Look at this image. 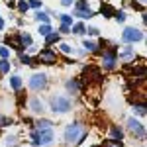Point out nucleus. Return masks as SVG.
<instances>
[{
  "instance_id": "1",
  "label": "nucleus",
  "mask_w": 147,
  "mask_h": 147,
  "mask_svg": "<svg viewBox=\"0 0 147 147\" xmlns=\"http://www.w3.org/2000/svg\"><path fill=\"white\" fill-rule=\"evenodd\" d=\"M84 136H86V129L80 124H71L67 127V131H65V139L69 143H80L84 139Z\"/></svg>"
},
{
  "instance_id": "2",
  "label": "nucleus",
  "mask_w": 147,
  "mask_h": 147,
  "mask_svg": "<svg viewBox=\"0 0 147 147\" xmlns=\"http://www.w3.org/2000/svg\"><path fill=\"white\" fill-rule=\"evenodd\" d=\"M51 108H53V112H69L71 110V100L67 96H53L51 98Z\"/></svg>"
},
{
  "instance_id": "3",
  "label": "nucleus",
  "mask_w": 147,
  "mask_h": 147,
  "mask_svg": "<svg viewBox=\"0 0 147 147\" xmlns=\"http://www.w3.org/2000/svg\"><path fill=\"white\" fill-rule=\"evenodd\" d=\"M53 141V131H51V127L49 129H39L37 131V141H35L34 145H49Z\"/></svg>"
},
{
  "instance_id": "4",
  "label": "nucleus",
  "mask_w": 147,
  "mask_h": 147,
  "mask_svg": "<svg viewBox=\"0 0 147 147\" xmlns=\"http://www.w3.org/2000/svg\"><path fill=\"white\" fill-rule=\"evenodd\" d=\"M143 37V34L139 32V30H136V28H127L124 32V35H122V39L124 41H127V43H136V41H139Z\"/></svg>"
},
{
  "instance_id": "5",
  "label": "nucleus",
  "mask_w": 147,
  "mask_h": 147,
  "mask_svg": "<svg viewBox=\"0 0 147 147\" xmlns=\"http://www.w3.org/2000/svg\"><path fill=\"white\" fill-rule=\"evenodd\" d=\"M47 80H45V75H34L32 79H30V86L34 88V90H41V88H45Z\"/></svg>"
},
{
  "instance_id": "6",
  "label": "nucleus",
  "mask_w": 147,
  "mask_h": 147,
  "mask_svg": "<svg viewBox=\"0 0 147 147\" xmlns=\"http://www.w3.org/2000/svg\"><path fill=\"white\" fill-rule=\"evenodd\" d=\"M39 61L45 63V65H53V63H57V55L51 49H43V51L39 53Z\"/></svg>"
},
{
  "instance_id": "7",
  "label": "nucleus",
  "mask_w": 147,
  "mask_h": 147,
  "mask_svg": "<svg viewBox=\"0 0 147 147\" xmlns=\"http://www.w3.org/2000/svg\"><path fill=\"white\" fill-rule=\"evenodd\" d=\"M127 125H129V131H131V134H136L137 137H143L145 129H143V125L139 124L137 120H129V122H127Z\"/></svg>"
},
{
  "instance_id": "8",
  "label": "nucleus",
  "mask_w": 147,
  "mask_h": 147,
  "mask_svg": "<svg viewBox=\"0 0 147 147\" xmlns=\"http://www.w3.org/2000/svg\"><path fill=\"white\" fill-rule=\"evenodd\" d=\"M102 63H104V67L106 69H112L114 63H116V51H110V53H106V55L102 57Z\"/></svg>"
},
{
  "instance_id": "9",
  "label": "nucleus",
  "mask_w": 147,
  "mask_h": 147,
  "mask_svg": "<svg viewBox=\"0 0 147 147\" xmlns=\"http://www.w3.org/2000/svg\"><path fill=\"white\" fill-rule=\"evenodd\" d=\"M30 108H32L34 112H43V102L34 98V100H30Z\"/></svg>"
},
{
  "instance_id": "10",
  "label": "nucleus",
  "mask_w": 147,
  "mask_h": 147,
  "mask_svg": "<svg viewBox=\"0 0 147 147\" xmlns=\"http://www.w3.org/2000/svg\"><path fill=\"white\" fill-rule=\"evenodd\" d=\"M75 16L88 20V18H92V10H75Z\"/></svg>"
},
{
  "instance_id": "11",
  "label": "nucleus",
  "mask_w": 147,
  "mask_h": 147,
  "mask_svg": "<svg viewBox=\"0 0 147 147\" xmlns=\"http://www.w3.org/2000/svg\"><path fill=\"white\" fill-rule=\"evenodd\" d=\"M110 136H112L114 139H122V136H124V131H122L120 127H116V125H114V127H110Z\"/></svg>"
},
{
  "instance_id": "12",
  "label": "nucleus",
  "mask_w": 147,
  "mask_h": 147,
  "mask_svg": "<svg viewBox=\"0 0 147 147\" xmlns=\"http://www.w3.org/2000/svg\"><path fill=\"white\" fill-rule=\"evenodd\" d=\"M100 12L104 14V16H106V18H110V16H114V8H112V6H108V4H104V6L100 8Z\"/></svg>"
},
{
  "instance_id": "13",
  "label": "nucleus",
  "mask_w": 147,
  "mask_h": 147,
  "mask_svg": "<svg viewBox=\"0 0 147 147\" xmlns=\"http://www.w3.org/2000/svg\"><path fill=\"white\" fill-rule=\"evenodd\" d=\"M134 112H136V114H139V116H145V112H147V106H145V104H136V106H134Z\"/></svg>"
},
{
  "instance_id": "14",
  "label": "nucleus",
  "mask_w": 147,
  "mask_h": 147,
  "mask_svg": "<svg viewBox=\"0 0 147 147\" xmlns=\"http://www.w3.org/2000/svg\"><path fill=\"white\" fill-rule=\"evenodd\" d=\"M104 147H124V143L120 139H110V141H104Z\"/></svg>"
},
{
  "instance_id": "15",
  "label": "nucleus",
  "mask_w": 147,
  "mask_h": 147,
  "mask_svg": "<svg viewBox=\"0 0 147 147\" xmlns=\"http://www.w3.org/2000/svg\"><path fill=\"white\" fill-rule=\"evenodd\" d=\"M10 84H12V88H14V90H20V86H22V79H20V77H12Z\"/></svg>"
},
{
  "instance_id": "16",
  "label": "nucleus",
  "mask_w": 147,
  "mask_h": 147,
  "mask_svg": "<svg viewBox=\"0 0 147 147\" xmlns=\"http://www.w3.org/2000/svg\"><path fill=\"white\" fill-rule=\"evenodd\" d=\"M67 88L71 92H79V88H80V86H79V80H69V82H67Z\"/></svg>"
},
{
  "instance_id": "17",
  "label": "nucleus",
  "mask_w": 147,
  "mask_h": 147,
  "mask_svg": "<svg viewBox=\"0 0 147 147\" xmlns=\"http://www.w3.org/2000/svg\"><path fill=\"white\" fill-rule=\"evenodd\" d=\"M6 41H8V43H12V45L16 47V49H22V41H20V39H18V37H6Z\"/></svg>"
},
{
  "instance_id": "18",
  "label": "nucleus",
  "mask_w": 147,
  "mask_h": 147,
  "mask_svg": "<svg viewBox=\"0 0 147 147\" xmlns=\"http://www.w3.org/2000/svg\"><path fill=\"white\" fill-rule=\"evenodd\" d=\"M57 39H59V34H47V35H45V43H47V45L55 43Z\"/></svg>"
},
{
  "instance_id": "19",
  "label": "nucleus",
  "mask_w": 147,
  "mask_h": 147,
  "mask_svg": "<svg viewBox=\"0 0 147 147\" xmlns=\"http://www.w3.org/2000/svg\"><path fill=\"white\" fill-rule=\"evenodd\" d=\"M20 41H22V45H32V37H30V34H20Z\"/></svg>"
},
{
  "instance_id": "20",
  "label": "nucleus",
  "mask_w": 147,
  "mask_h": 147,
  "mask_svg": "<svg viewBox=\"0 0 147 147\" xmlns=\"http://www.w3.org/2000/svg\"><path fill=\"white\" fill-rule=\"evenodd\" d=\"M10 71V63L6 59H0V73H8Z\"/></svg>"
},
{
  "instance_id": "21",
  "label": "nucleus",
  "mask_w": 147,
  "mask_h": 147,
  "mask_svg": "<svg viewBox=\"0 0 147 147\" xmlns=\"http://www.w3.org/2000/svg\"><path fill=\"white\" fill-rule=\"evenodd\" d=\"M35 20H39V22L47 24V22H49V16H47L45 12H37V14H35Z\"/></svg>"
},
{
  "instance_id": "22",
  "label": "nucleus",
  "mask_w": 147,
  "mask_h": 147,
  "mask_svg": "<svg viewBox=\"0 0 147 147\" xmlns=\"http://www.w3.org/2000/svg\"><path fill=\"white\" fill-rule=\"evenodd\" d=\"M75 10H90V8H88L86 0H79V2H77V8H75Z\"/></svg>"
},
{
  "instance_id": "23",
  "label": "nucleus",
  "mask_w": 147,
  "mask_h": 147,
  "mask_svg": "<svg viewBox=\"0 0 147 147\" xmlns=\"http://www.w3.org/2000/svg\"><path fill=\"white\" fill-rule=\"evenodd\" d=\"M37 125H39V129H49L53 124H51L49 120H41V122H37Z\"/></svg>"
},
{
  "instance_id": "24",
  "label": "nucleus",
  "mask_w": 147,
  "mask_h": 147,
  "mask_svg": "<svg viewBox=\"0 0 147 147\" xmlns=\"http://www.w3.org/2000/svg\"><path fill=\"white\" fill-rule=\"evenodd\" d=\"M39 34H41V35L51 34V28H49V24H43V26H39Z\"/></svg>"
},
{
  "instance_id": "25",
  "label": "nucleus",
  "mask_w": 147,
  "mask_h": 147,
  "mask_svg": "<svg viewBox=\"0 0 147 147\" xmlns=\"http://www.w3.org/2000/svg\"><path fill=\"white\" fill-rule=\"evenodd\" d=\"M61 22H63V26H69V24H73V18L69 14H61Z\"/></svg>"
},
{
  "instance_id": "26",
  "label": "nucleus",
  "mask_w": 147,
  "mask_h": 147,
  "mask_svg": "<svg viewBox=\"0 0 147 147\" xmlns=\"http://www.w3.org/2000/svg\"><path fill=\"white\" fill-rule=\"evenodd\" d=\"M73 32H75V34H84V26H82V24H75V26H73Z\"/></svg>"
},
{
  "instance_id": "27",
  "label": "nucleus",
  "mask_w": 147,
  "mask_h": 147,
  "mask_svg": "<svg viewBox=\"0 0 147 147\" xmlns=\"http://www.w3.org/2000/svg\"><path fill=\"white\" fill-rule=\"evenodd\" d=\"M12 120L10 118H6V116H0V127H4V125H10Z\"/></svg>"
},
{
  "instance_id": "28",
  "label": "nucleus",
  "mask_w": 147,
  "mask_h": 147,
  "mask_svg": "<svg viewBox=\"0 0 147 147\" xmlns=\"http://www.w3.org/2000/svg\"><path fill=\"white\" fill-rule=\"evenodd\" d=\"M114 16H116V20H118V22H124V20H125V14H124V12H114Z\"/></svg>"
},
{
  "instance_id": "29",
  "label": "nucleus",
  "mask_w": 147,
  "mask_h": 147,
  "mask_svg": "<svg viewBox=\"0 0 147 147\" xmlns=\"http://www.w3.org/2000/svg\"><path fill=\"white\" fill-rule=\"evenodd\" d=\"M84 47L88 51H96V43H92V41H84Z\"/></svg>"
},
{
  "instance_id": "30",
  "label": "nucleus",
  "mask_w": 147,
  "mask_h": 147,
  "mask_svg": "<svg viewBox=\"0 0 147 147\" xmlns=\"http://www.w3.org/2000/svg\"><path fill=\"white\" fill-rule=\"evenodd\" d=\"M8 55H10V51H8V47H0V57H2V59H6Z\"/></svg>"
},
{
  "instance_id": "31",
  "label": "nucleus",
  "mask_w": 147,
  "mask_h": 147,
  "mask_svg": "<svg viewBox=\"0 0 147 147\" xmlns=\"http://www.w3.org/2000/svg\"><path fill=\"white\" fill-rule=\"evenodd\" d=\"M16 145V137H6V147H14Z\"/></svg>"
},
{
  "instance_id": "32",
  "label": "nucleus",
  "mask_w": 147,
  "mask_h": 147,
  "mask_svg": "<svg viewBox=\"0 0 147 147\" xmlns=\"http://www.w3.org/2000/svg\"><path fill=\"white\" fill-rule=\"evenodd\" d=\"M18 8H20V12H26V10H28V2H24V0H22V2H18Z\"/></svg>"
},
{
  "instance_id": "33",
  "label": "nucleus",
  "mask_w": 147,
  "mask_h": 147,
  "mask_svg": "<svg viewBox=\"0 0 147 147\" xmlns=\"http://www.w3.org/2000/svg\"><path fill=\"white\" fill-rule=\"evenodd\" d=\"M61 51H63V53H71L73 49H71V45H67V43H61Z\"/></svg>"
},
{
  "instance_id": "34",
  "label": "nucleus",
  "mask_w": 147,
  "mask_h": 147,
  "mask_svg": "<svg viewBox=\"0 0 147 147\" xmlns=\"http://www.w3.org/2000/svg\"><path fill=\"white\" fill-rule=\"evenodd\" d=\"M20 61H22V63H26V65H30V63H32L30 55H20Z\"/></svg>"
},
{
  "instance_id": "35",
  "label": "nucleus",
  "mask_w": 147,
  "mask_h": 147,
  "mask_svg": "<svg viewBox=\"0 0 147 147\" xmlns=\"http://www.w3.org/2000/svg\"><path fill=\"white\" fill-rule=\"evenodd\" d=\"M28 6H34V8H39V6H41V2H39V0H30V2H28Z\"/></svg>"
},
{
  "instance_id": "36",
  "label": "nucleus",
  "mask_w": 147,
  "mask_h": 147,
  "mask_svg": "<svg viewBox=\"0 0 147 147\" xmlns=\"http://www.w3.org/2000/svg\"><path fill=\"white\" fill-rule=\"evenodd\" d=\"M84 32H88L90 35H96V34H98V30H96V28H88V30H84Z\"/></svg>"
},
{
  "instance_id": "37",
  "label": "nucleus",
  "mask_w": 147,
  "mask_h": 147,
  "mask_svg": "<svg viewBox=\"0 0 147 147\" xmlns=\"http://www.w3.org/2000/svg\"><path fill=\"white\" fill-rule=\"evenodd\" d=\"M61 2H63L65 6H71V4H73V0H61Z\"/></svg>"
},
{
  "instance_id": "38",
  "label": "nucleus",
  "mask_w": 147,
  "mask_h": 147,
  "mask_svg": "<svg viewBox=\"0 0 147 147\" xmlns=\"http://www.w3.org/2000/svg\"><path fill=\"white\" fill-rule=\"evenodd\" d=\"M2 28H4V20L0 18V30H2Z\"/></svg>"
},
{
  "instance_id": "39",
  "label": "nucleus",
  "mask_w": 147,
  "mask_h": 147,
  "mask_svg": "<svg viewBox=\"0 0 147 147\" xmlns=\"http://www.w3.org/2000/svg\"><path fill=\"white\" fill-rule=\"evenodd\" d=\"M139 2H141V4H143V2H145V0H139Z\"/></svg>"
}]
</instances>
